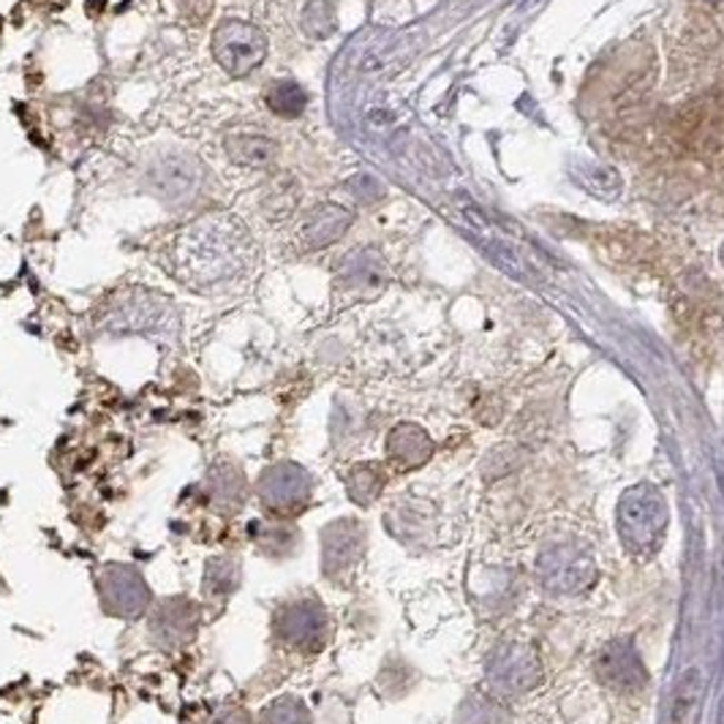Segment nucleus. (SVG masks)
<instances>
[{
    "label": "nucleus",
    "mask_w": 724,
    "mask_h": 724,
    "mask_svg": "<svg viewBox=\"0 0 724 724\" xmlns=\"http://www.w3.org/2000/svg\"><path fill=\"white\" fill-rule=\"evenodd\" d=\"M254 240L240 218L204 216L188 223L172 245V273L186 286H216L245 273Z\"/></svg>",
    "instance_id": "f257e3e1"
},
{
    "label": "nucleus",
    "mask_w": 724,
    "mask_h": 724,
    "mask_svg": "<svg viewBox=\"0 0 724 724\" xmlns=\"http://www.w3.org/2000/svg\"><path fill=\"white\" fill-rule=\"evenodd\" d=\"M668 526V510H664L662 493L649 485H640L621 499L618 507V532L623 545L632 556L649 558L659 550Z\"/></svg>",
    "instance_id": "f03ea898"
},
{
    "label": "nucleus",
    "mask_w": 724,
    "mask_h": 724,
    "mask_svg": "<svg viewBox=\"0 0 724 724\" xmlns=\"http://www.w3.org/2000/svg\"><path fill=\"white\" fill-rule=\"evenodd\" d=\"M213 57L229 76H249L267 57V36L245 20H223L213 31Z\"/></svg>",
    "instance_id": "7ed1b4c3"
},
{
    "label": "nucleus",
    "mask_w": 724,
    "mask_h": 724,
    "mask_svg": "<svg viewBox=\"0 0 724 724\" xmlns=\"http://www.w3.org/2000/svg\"><path fill=\"white\" fill-rule=\"evenodd\" d=\"M311 493H314V480L308 471L292 461L273 463L256 480L259 502L275 517H292L303 512L308 507Z\"/></svg>",
    "instance_id": "20e7f679"
},
{
    "label": "nucleus",
    "mask_w": 724,
    "mask_h": 724,
    "mask_svg": "<svg viewBox=\"0 0 724 724\" xmlns=\"http://www.w3.org/2000/svg\"><path fill=\"white\" fill-rule=\"evenodd\" d=\"M98 597H102L104 613L134 621L150 610L153 594L137 567L112 562L98 573Z\"/></svg>",
    "instance_id": "39448f33"
},
{
    "label": "nucleus",
    "mask_w": 724,
    "mask_h": 724,
    "mask_svg": "<svg viewBox=\"0 0 724 724\" xmlns=\"http://www.w3.org/2000/svg\"><path fill=\"white\" fill-rule=\"evenodd\" d=\"M275 638L292 651H319L327 643V610L316 599H290L275 613Z\"/></svg>",
    "instance_id": "423d86ee"
},
{
    "label": "nucleus",
    "mask_w": 724,
    "mask_h": 724,
    "mask_svg": "<svg viewBox=\"0 0 724 724\" xmlns=\"http://www.w3.org/2000/svg\"><path fill=\"white\" fill-rule=\"evenodd\" d=\"M199 605L188 597H169L153 608L150 621H147V634L153 643L164 651L182 649L197 638L199 629Z\"/></svg>",
    "instance_id": "0eeeda50"
},
{
    "label": "nucleus",
    "mask_w": 724,
    "mask_h": 724,
    "mask_svg": "<svg viewBox=\"0 0 724 724\" xmlns=\"http://www.w3.org/2000/svg\"><path fill=\"white\" fill-rule=\"evenodd\" d=\"M363 556V528L355 521L329 523L322 532V569L327 578L351 573Z\"/></svg>",
    "instance_id": "6e6552de"
},
{
    "label": "nucleus",
    "mask_w": 724,
    "mask_h": 724,
    "mask_svg": "<svg viewBox=\"0 0 724 724\" xmlns=\"http://www.w3.org/2000/svg\"><path fill=\"white\" fill-rule=\"evenodd\" d=\"M349 227H351L349 210L338 208V204H319L314 213L305 218L303 227H300L297 232L300 245H303L305 251L327 249L329 243L344 238V232Z\"/></svg>",
    "instance_id": "1a4fd4ad"
},
{
    "label": "nucleus",
    "mask_w": 724,
    "mask_h": 724,
    "mask_svg": "<svg viewBox=\"0 0 724 724\" xmlns=\"http://www.w3.org/2000/svg\"><path fill=\"white\" fill-rule=\"evenodd\" d=\"M597 673L599 679H602V684L621 689V692L640 689L646 681L640 657L632 651L629 643H613L610 649H605L597 662Z\"/></svg>",
    "instance_id": "9d476101"
},
{
    "label": "nucleus",
    "mask_w": 724,
    "mask_h": 724,
    "mask_svg": "<svg viewBox=\"0 0 724 724\" xmlns=\"http://www.w3.org/2000/svg\"><path fill=\"white\" fill-rule=\"evenodd\" d=\"M204 487L210 493V502L221 512H238L245 504V496H249V482H245L243 469L232 461L216 463L208 471Z\"/></svg>",
    "instance_id": "9b49d317"
},
{
    "label": "nucleus",
    "mask_w": 724,
    "mask_h": 724,
    "mask_svg": "<svg viewBox=\"0 0 724 724\" xmlns=\"http://www.w3.org/2000/svg\"><path fill=\"white\" fill-rule=\"evenodd\" d=\"M251 539L256 550L267 558H290L300 547V532L294 523L279 521H254L251 523Z\"/></svg>",
    "instance_id": "f8f14e48"
},
{
    "label": "nucleus",
    "mask_w": 724,
    "mask_h": 724,
    "mask_svg": "<svg viewBox=\"0 0 724 724\" xmlns=\"http://www.w3.org/2000/svg\"><path fill=\"white\" fill-rule=\"evenodd\" d=\"M223 147H227V156L232 158L234 164L251 169L267 167L275 158V153H279V145H275L273 139L259 137V134H229V137L223 139Z\"/></svg>",
    "instance_id": "ddd939ff"
},
{
    "label": "nucleus",
    "mask_w": 724,
    "mask_h": 724,
    "mask_svg": "<svg viewBox=\"0 0 724 724\" xmlns=\"http://www.w3.org/2000/svg\"><path fill=\"white\" fill-rule=\"evenodd\" d=\"M387 452H390L392 461H398L400 466H420L422 461H428L431 455V439L422 428L417 426H398L396 431L390 433V441H387Z\"/></svg>",
    "instance_id": "4468645a"
},
{
    "label": "nucleus",
    "mask_w": 724,
    "mask_h": 724,
    "mask_svg": "<svg viewBox=\"0 0 724 724\" xmlns=\"http://www.w3.org/2000/svg\"><path fill=\"white\" fill-rule=\"evenodd\" d=\"M240 569H243V564H240V558L234 556H218V558H210L208 562V573H204V597L208 599H218V602H227L229 597H232L234 591H238L240 586Z\"/></svg>",
    "instance_id": "2eb2a0df"
},
{
    "label": "nucleus",
    "mask_w": 724,
    "mask_h": 724,
    "mask_svg": "<svg viewBox=\"0 0 724 724\" xmlns=\"http://www.w3.org/2000/svg\"><path fill=\"white\" fill-rule=\"evenodd\" d=\"M264 102H267V107L273 109L275 115L292 120V117L303 115L305 104H308V96H305V91L297 85V82L284 80L270 85V91L264 93Z\"/></svg>",
    "instance_id": "dca6fc26"
},
{
    "label": "nucleus",
    "mask_w": 724,
    "mask_h": 724,
    "mask_svg": "<svg viewBox=\"0 0 724 724\" xmlns=\"http://www.w3.org/2000/svg\"><path fill=\"white\" fill-rule=\"evenodd\" d=\"M300 25H303V33L308 39L314 41H322L327 39L329 33L335 31V3L333 0H308L303 9V20H300Z\"/></svg>",
    "instance_id": "f3484780"
},
{
    "label": "nucleus",
    "mask_w": 724,
    "mask_h": 724,
    "mask_svg": "<svg viewBox=\"0 0 724 724\" xmlns=\"http://www.w3.org/2000/svg\"><path fill=\"white\" fill-rule=\"evenodd\" d=\"M297 204V186H294L292 178H275L270 182L267 193L262 199V208L267 213L270 221H279V218H286Z\"/></svg>",
    "instance_id": "a211bd4d"
},
{
    "label": "nucleus",
    "mask_w": 724,
    "mask_h": 724,
    "mask_svg": "<svg viewBox=\"0 0 724 724\" xmlns=\"http://www.w3.org/2000/svg\"><path fill=\"white\" fill-rule=\"evenodd\" d=\"M259 724H311V714L297 697H279L264 705Z\"/></svg>",
    "instance_id": "6ab92c4d"
},
{
    "label": "nucleus",
    "mask_w": 724,
    "mask_h": 724,
    "mask_svg": "<svg viewBox=\"0 0 724 724\" xmlns=\"http://www.w3.org/2000/svg\"><path fill=\"white\" fill-rule=\"evenodd\" d=\"M381 485H385V476L376 466H357L349 474V496L355 499L357 504H370L381 493Z\"/></svg>",
    "instance_id": "aec40b11"
},
{
    "label": "nucleus",
    "mask_w": 724,
    "mask_h": 724,
    "mask_svg": "<svg viewBox=\"0 0 724 724\" xmlns=\"http://www.w3.org/2000/svg\"><path fill=\"white\" fill-rule=\"evenodd\" d=\"M210 724H251V716L243 709H223L218 711Z\"/></svg>",
    "instance_id": "412c9836"
}]
</instances>
